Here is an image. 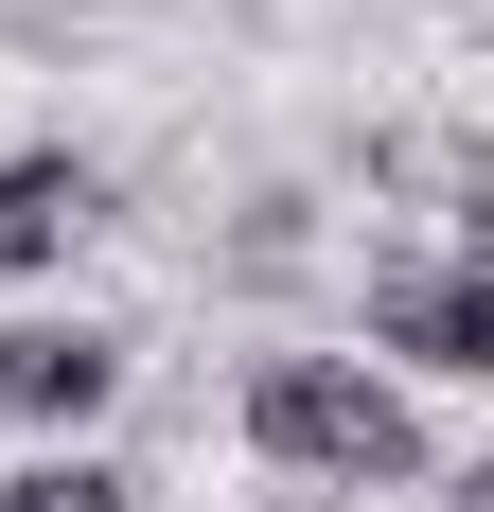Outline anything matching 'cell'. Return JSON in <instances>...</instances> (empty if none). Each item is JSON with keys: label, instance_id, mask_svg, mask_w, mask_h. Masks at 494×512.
I'll list each match as a JSON object with an SVG mask.
<instances>
[{"label": "cell", "instance_id": "1", "mask_svg": "<svg viewBox=\"0 0 494 512\" xmlns=\"http://www.w3.org/2000/svg\"><path fill=\"white\" fill-rule=\"evenodd\" d=\"M247 442H265V460L283 477H424V424L389 407V389H371V371H336V354H283L265 371V389H247Z\"/></svg>", "mask_w": 494, "mask_h": 512}, {"label": "cell", "instance_id": "2", "mask_svg": "<svg viewBox=\"0 0 494 512\" xmlns=\"http://www.w3.org/2000/svg\"><path fill=\"white\" fill-rule=\"evenodd\" d=\"M371 336L424 371H494V265H389L371 283Z\"/></svg>", "mask_w": 494, "mask_h": 512}, {"label": "cell", "instance_id": "3", "mask_svg": "<svg viewBox=\"0 0 494 512\" xmlns=\"http://www.w3.org/2000/svg\"><path fill=\"white\" fill-rule=\"evenodd\" d=\"M106 389H124V354H106L89 318H18V336H0V407L18 424H89Z\"/></svg>", "mask_w": 494, "mask_h": 512}, {"label": "cell", "instance_id": "4", "mask_svg": "<svg viewBox=\"0 0 494 512\" xmlns=\"http://www.w3.org/2000/svg\"><path fill=\"white\" fill-rule=\"evenodd\" d=\"M89 212H106V195L71 177V159H0V265H53Z\"/></svg>", "mask_w": 494, "mask_h": 512}, {"label": "cell", "instance_id": "5", "mask_svg": "<svg viewBox=\"0 0 494 512\" xmlns=\"http://www.w3.org/2000/svg\"><path fill=\"white\" fill-rule=\"evenodd\" d=\"M0 512H18V495H0Z\"/></svg>", "mask_w": 494, "mask_h": 512}]
</instances>
